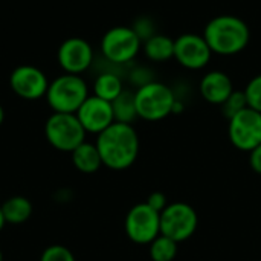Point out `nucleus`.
<instances>
[{
	"instance_id": "1",
	"label": "nucleus",
	"mask_w": 261,
	"mask_h": 261,
	"mask_svg": "<svg viewBox=\"0 0 261 261\" xmlns=\"http://www.w3.org/2000/svg\"><path fill=\"white\" fill-rule=\"evenodd\" d=\"M95 145L99 151L102 167L113 171L130 168L139 156V135L133 124L113 122L96 136Z\"/></svg>"
},
{
	"instance_id": "2",
	"label": "nucleus",
	"mask_w": 261,
	"mask_h": 261,
	"mask_svg": "<svg viewBox=\"0 0 261 261\" xmlns=\"http://www.w3.org/2000/svg\"><path fill=\"white\" fill-rule=\"evenodd\" d=\"M203 38L211 52L220 57H234L242 54L251 41L249 24L231 14L213 17L203 29Z\"/></svg>"
},
{
	"instance_id": "3",
	"label": "nucleus",
	"mask_w": 261,
	"mask_h": 261,
	"mask_svg": "<svg viewBox=\"0 0 261 261\" xmlns=\"http://www.w3.org/2000/svg\"><path fill=\"white\" fill-rule=\"evenodd\" d=\"M89 95V86L81 75L61 73L49 83L44 98L54 113H76Z\"/></svg>"
},
{
	"instance_id": "4",
	"label": "nucleus",
	"mask_w": 261,
	"mask_h": 261,
	"mask_svg": "<svg viewBox=\"0 0 261 261\" xmlns=\"http://www.w3.org/2000/svg\"><path fill=\"white\" fill-rule=\"evenodd\" d=\"M176 99V92L170 86L156 80L142 87H138L135 90L138 118L148 122L162 121L173 115Z\"/></svg>"
},
{
	"instance_id": "5",
	"label": "nucleus",
	"mask_w": 261,
	"mask_h": 261,
	"mask_svg": "<svg viewBox=\"0 0 261 261\" xmlns=\"http://www.w3.org/2000/svg\"><path fill=\"white\" fill-rule=\"evenodd\" d=\"M99 47L104 60L110 64L127 66L142 50V40L132 26H113L102 35Z\"/></svg>"
},
{
	"instance_id": "6",
	"label": "nucleus",
	"mask_w": 261,
	"mask_h": 261,
	"mask_svg": "<svg viewBox=\"0 0 261 261\" xmlns=\"http://www.w3.org/2000/svg\"><path fill=\"white\" fill-rule=\"evenodd\" d=\"M86 135L75 113H52L44 122L46 141L63 153H72L86 141Z\"/></svg>"
},
{
	"instance_id": "7",
	"label": "nucleus",
	"mask_w": 261,
	"mask_h": 261,
	"mask_svg": "<svg viewBox=\"0 0 261 261\" xmlns=\"http://www.w3.org/2000/svg\"><path fill=\"white\" fill-rule=\"evenodd\" d=\"M197 226L199 216L196 210L185 202L168 203V206L161 213V234L176 243L187 242L193 237Z\"/></svg>"
},
{
	"instance_id": "8",
	"label": "nucleus",
	"mask_w": 261,
	"mask_h": 261,
	"mask_svg": "<svg viewBox=\"0 0 261 261\" xmlns=\"http://www.w3.org/2000/svg\"><path fill=\"white\" fill-rule=\"evenodd\" d=\"M127 237L136 245H150L161 236V213L145 202L130 208L124 222Z\"/></svg>"
},
{
	"instance_id": "9",
	"label": "nucleus",
	"mask_w": 261,
	"mask_h": 261,
	"mask_svg": "<svg viewBox=\"0 0 261 261\" xmlns=\"http://www.w3.org/2000/svg\"><path fill=\"white\" fill-rule=\"evenodd\" d=\"M228 138L240 150L251 153L261 144V113L254 109H245L228 119Z\"/></svg>"
},
{
	"instance_id": "10",
	"label": "nucleus",
	"mask_w": 261,
	"mask_h": 261,
	"mask_svg": "<svg viewBox=\"0 0 261 261\" xmlns=\"http://www.w3.org/2000/svg\"><path fill=\"white\" fill-rule=\"evenodd\" d=\"M213 52L203 35L196 32H185L174 38V60L187 70H202L211 60Z\"/></svg>"
},
{
	"instance_id": "11",
	"label": "nucleus",
	"mask_w": 261,
	"mask_h": 261,
	"mask_svg": "<svg viewBox=\"0 0 261 261\" xmlns=\"http://www.w3.org/2000/svg\"><path fill=\"white\" fill-rule=\"evenodd\" d=\"M49 80L46 73L31 64H21L15 67L9 75V87L11 90L21 99L37 101L46 96Z\"/></svg>"
},
{
	"instance_id": "12",
	"label": "nucleus",
	"mask_w": 261,
	"mask_h": 261,
	"mask_svg": "<svg viewBox=\"0 0 261 261\" xmlns=\"http://www.w3.org/2000/svg\"><path fill=\"white\" fill-rule=\"evenodd\" d=\"M57 60L64 73L83 75L93 64L95 52L87 40L81 37H70L60 44Z\"/></svg>"
},
{
	"instance_id": "13",
	"label": "nucleus",
	"mask_w": 261,
	"mask_h": 261,
	"mask_svg": "<svg viewBox=\"0 0 261 261\" xmlns=\"http://www.w3.org/2000/svg\"><path fill=\"white\" fill-rule=\"evenodd\" d=\"M75 115L86 133H92L96 136L115 122L112 102L95 95H89V98L81 104Z\"/></svg>"
},
{
	"instance_id": "14",
	"label": "nucleus",
	"mask_w": 261,
	"mask_h": 261,
	"mask_svg": "<svg viewBox=\"0 0 261 261\" xmlns=\"http://www.w3.org/2000/svg\"><path fill=\"white\" fill-rule=\"evenodd\" d=\"M199 92L206 102L220 107L234 92V84L229 75L223 70H210L202 76Z\"/></svg>"
},
{
	"instance_id": "15",
	"label": "nucleus",
	"mask_w": 261,
	"mask_h": 261,
	"mask_svg": "<svg viewBox=\"0 0 261 261\" xmlns=\"http://www.w3.org/2000/svg\"><path fill=\"white\" fill-rule=\"evenodd\" d=\"M142 52L151 63H167L174 60V38L158 32L142 43Z\"/></svg>"
},
{
	"instance_id": "16",
	"label": "nucleus",
	"mask_w": 261,
	"mask_h": 261,
	"mask_svg": "<svg viewBox=\"0 0 261 261\" xmlns=\"http://www.w3.org/2000/svg\"><path fill=\"white\" fill-rule=\"evenodd\" d=\"M70 154H72L73 167L83 174H93L102 167L99 151H98L96 145L92 144V142L84 141Z\"/></svg>"
},
{
	"instance_id": "17",
	"label": "nucleus",
	"mask_w": 261,
	"mask_h": 261,
	"mask_svg": "<svg viewBox=\"0 0 261 261\" xmlns=\"http://www.w3.org/2000/svg\"><path fill=\"white\" fill-rule=\"evenodd\" d=\"M92 90L95 96L112 102L124 92V83L119 73L113 70H106L95 78Z\"/></svg>"
},
{
	"instance_id": "18",
	"label": "nucleus",
	"mask_w": 261,
	"mask_h": 261,
	"mask_svg": "<svg viewBox=\"0 0 261 261\" xmlns=\"http://www.w3.org/2000/svg\"><path fill=\"white\" fill-rule=\"evenodd\" d=\"M34 206L28 197L12 196L2 203V213L8 225H21L32 216Z\"/></svg>"
},
{
	"instance_id": "19",
	"label": "nucleus",
	"mask_w": 261,
	"mask_h": 261,
	"mask_svg": "<svg viewBox=\"0 0 261 261\" xmlns=\"http://www.w3.org/2000/svg\"><path fill=\"white\" fill-rule=\"evenodd\" d=\"M112 109L115 115V122L133 124L138 119L135 92L124 89V92L115 101H112Z\"/></svg>"
},
{
	"instance_id": "20",
	"label": "nucleus",
	"mask_w": 261,
	"mask_h": 261,
	"mask_svg": "<svg viewBox=\"0 0 261 261\" xmlns=\"http://www.w3.org/2000/svg\"><path fill=\"white\" fill-rule=\"evenodd\" d=\"M177 245L174 240L159 236L150 243V257L153 261H173L177 257Z\"/></svg>"
},
{
	"instance_id": "21",
	"label": "nucleus",
	"mask_w": 261,
	"mask_h": 261,
	"mask_svg": "<svg viewBox=\"0 0 261 261\" xmlns=\"http://www.w3.org/2000/svg\"><path fill=\"white\" fill-rule=\"evenodd\" d=\"M248 107H249L248 106V99H246V95H245L243 90H234L229 95V98L220 106L223 116L228 118V119H231L232 116H236L237 113L243 112Z\"/></svg>"
},
{
	"instance_id": "22",
	"label": "nucleus",
	"mask_w": 261,
	"mask_h": 261,
	"mask_svg": "<svg viewBox=\"0 0 261 261\" xmlns=\"http://www.w3.org/2000/svg\"><path fill=\"white\" fill-rule=\"evenodd\" d=\"M243 92L246 95L249 109H254L261 113V73L249 80Z\"/></svg>"
},
{
	"instance_id": "23",
	"label": "nucleus",
	"mask_w": 261,
	"mask_h": 261,
	"mask_svg": "<svg viewBox=\"0 0 261 261\" xmlns=\"http://www.w3.org/2000/svg\"><path fill=\"white\" fill-rule=\"evenodd\" d=\"M40 261H76V258L69 248L63 245H50L41 252Z\"/></svg>"
},
{
	"instance_id": "24",
	"label": "nucleus",
	"mask_w": 261,
	"mask_h": 261,
	"mask_svg": "<svg viewBox=\"0 0 261 261\" xmlns=\"http://www.w3.org/2000/svg\"><path fill=\"white\" fill-rule=\"evenodd\" d=\"M132 28H133V31L136 32V35L142 40V43H144L145 40H148L150 37H153L154 34H158V31H156V24H154L153 18L145 17V15H144V17L136 18Z\"/></svg>"
},
{
	"instance_id": "25",
	"label": "nucleus",
	"mask_w": 261,
	"mask_h": 261,
	"mask_svg": "<svg viewBox=\"0 0 261 261\" xmlns=\"http://www.w3.org/2000/svg\"><path fill=\"white\" fill-rule=\"evenodd\" d=\"M128 80L133 86L138 87H142L151 81H154V76H153V70L145 67V66H136L130 70L128 73Z\"/></svg>"
},
{
	"instance_id": "26",
	"label": "nucleus",
	"mask_w": 261,
	"mask_h": 261,
	"mask_svg": "<svg viewBox=\"0 0 261 261\" xmlns=\"http://www.w3.org/2000/svg\"><path fill=\"white\" fill-rule=\"evenodd\" d=\"M145 203H147V205H150V206H151L154 211H158V213H162V211L168 206L167 196H165L164 193H161V191H154V193H151V194L147 197Z\"/></svg>"
},
{
	"instance_id": "27",
	"label": "nucleus",
	"mask_w": 261,
	"mask_h": 261,
	"mask_svg": "<svg viewBox=\"0 0 261 261\" xmlns=\"http://www.w3.org/2000/svg\"><path fill=\"white\" fill-rule=\"evenodd\" d=\"M249 165L257 174H261V144L249 153Z\"/></svg>"
},
{
	"instance_id": "28",
	"label": "nucleus",
	"mask_w": 261,
	"mask_h": 261,
	"mask_svg": "<svg viewBox=\"0 0 261 261\" xmlns=\"http://www.w3.org/2000/svg\"><path fill=\"white\" fill-rule=\"evenodd\" d=\"M5 225H6V222H5V217H3V213H2V205H0V232L3 231Z\"/></svg>"
},
{
	"instance_id": "29",
	"label": "nucleus",
	"mask_w": 261,
	"mask_h": 261,
	"mask_svg": "<svg viewBox=\"0 0 261 261\" xmlns=\"http://www.w3.org/2000/svg\"><path fill=\"white\" fill-rule=\"evenodd\" d=\"M3 121H5V110H3V107L0 104V125L3 124Z\"/></svg>"
},
{
	"instance_id": "30",
	"label": "nucleus",
	"mask_w": 261,
	"mask_h": 261,
	"mask_svg": "<svg viewBox=\"0 0 261 261\" xmlns=\"http://www.w3.org/2000/svg\"><path fill=\"white\" fill-rule=\"evenodd\" d=\"M0 261H5V257H3V252H2V249H0Z\"/></svg>"
}]
</instances>
